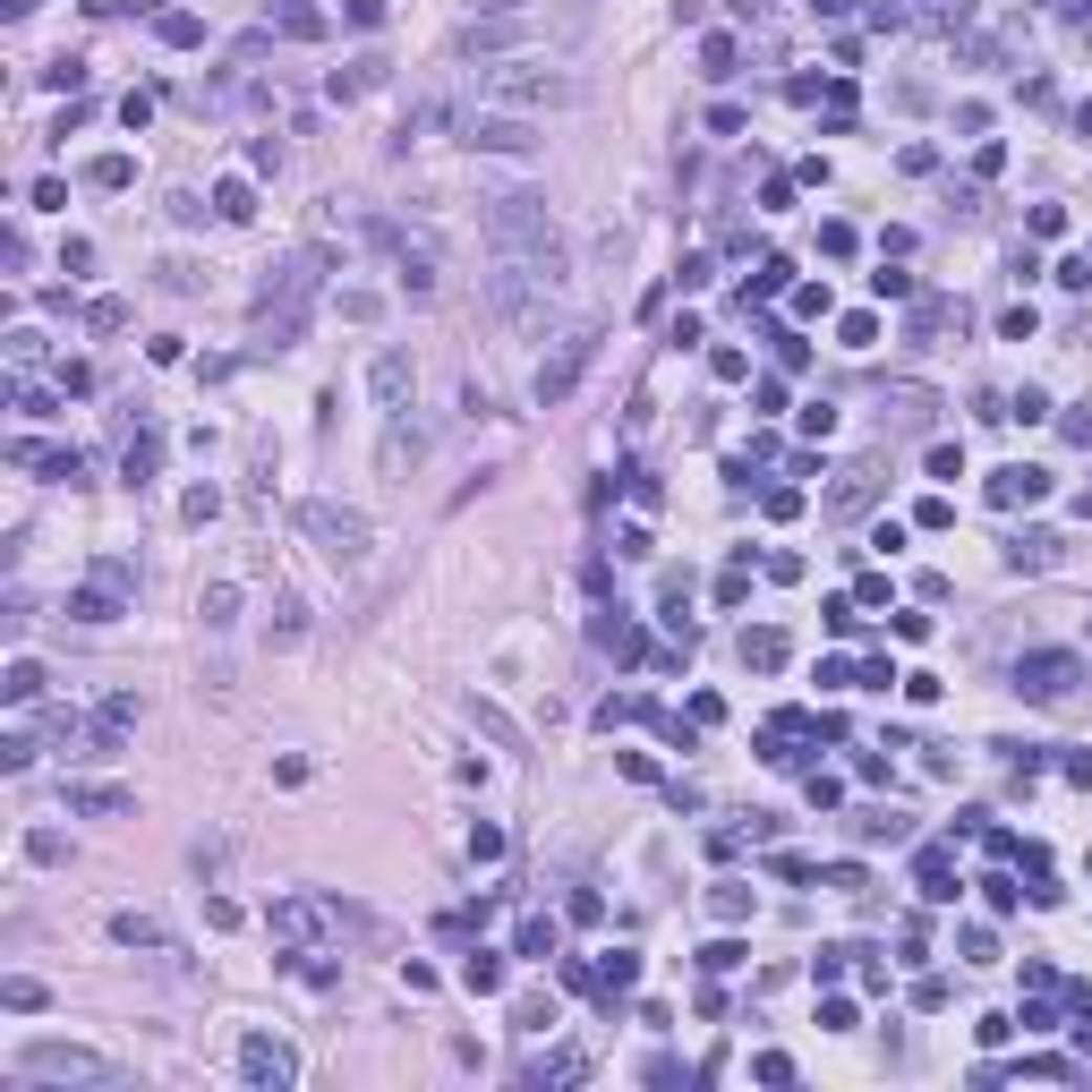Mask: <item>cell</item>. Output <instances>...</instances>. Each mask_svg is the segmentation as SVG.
I'll return each mask as SVG.
<instances>
[{
  "mask_svg": "<svg viewBox=\"0 0 1092 1092\" xmlns=\"http://www.w3.org/2000/svg\"><path fill=\"white\" fill-rule=\"evenodd\" d=\"M120 598H128V590H111L103 572H94L86 590H69V615H78V623H111V615H120Z\"/></svg>",
  "mask_w": 1092,
  "mask_h": 1092,
  "instance_id": "2e32d148",
  "label": "cell"
},
{
  "mask_svg": "<svg viewBox=\"0 0 1092 1092\" xmlns=\"http://www.w3.org/2000/svg\"><path fill=\"white\" fill-rule=\"evenodd\" d=\"M470 862H504V828H495V819L470 828Z\"/></svg>",
  "mask_w": 1092,
  "mask_h": 1092,
  "instance_id": "d6a6232c",
  "label": "cell"
},
{
  "mask_svg": "<svg viewBox=\"0 0 1092 1092\" xmlns=\"http://www.w3.org/2000/svg\"><path fill=\"white\" fill-rule=\"evenodd\" d=\"M231 606H239V590H231V581H214V590H206V606H197V615H206V623H214V631H222V623H231Z\"/></svg>",
  "mask_w": 1092,
  "mask_h": 1092,
  "instance_id": "836d02e7",
  "label": "cell"
},
{
  "mask_svg": "<svg viewBox=\"0 0 1092 1092\" xmlns=\"http://www.w3.org/2000/svg\"><path fill=\"white\" fill-rule=\"evenodd\" d=\"M18 462H26V470H43V478H78V470H86V453H78V444H18Z\"/></svg>",
  "mask_w": 1092,
  "mask_h": 1092,
  "instance_id": "9a60e30c",
  "label": "cell"
},
{
  "mask_svg": "<svg viewBox=\"0 0 1092 1092\" xmlns=\"http://www.w3.org/2000/svg\"><path fill=\"white\" fill-rule=\"evenodd\" d=\"M111 939H120V947H171V930H163L154 914H111Z\"/></svg>",
  "mask_w": 1092,
  "mask_h": 1092,
  "instance_id": "d6986e66",
  "label": "cell"
},
{
  "mask_svg": "<svg viewBox=\"0 0 1092 1092\" xmlns=\"http://www.w3.org/2000/svg\"><path fill=\"white\" fill-rule=\"evenodd\" d=\"M1007 563H1015V572H1050V563H1058V538H1050V530H1024V538H1007Z\"/></svg>",
  "mask_w": 1092,
  "mask_h": 1092,
  "instance_id": "ac0fdd59",
  "label": "cell"
},
{
  "mask_svg": "<svg viewBox=\"0 0 1092 1092\" xmlns=\"http://www.w3.org/2000/svg\"><path fill=\"white\" fill-rule=\"evenodd\" d=\"M154 462H163V435H137V444L120 453V478H128V487H146V478H154Z\"/></svg>",
  "mask_w": 1092,
  "mask_h": 1092,
  "instance_id": "cb8c5ba5",
  "label": "cell"
},
{
  "mask_svg": "<svg viewBox=\"0 0 1092 1092\" xmlns=\"http://www.w3.org/2000/svg\"><path fill=\"white\" fill-rule=\"evenodd\" d=\"M239 1075H248V1084H274V1092H282V1084H291L299 1067H291V1050H282V1042L248 1033V1042H239Z\"/></svg>",
  "mask_w": 1092,
  "mask_h": 1092,
  "instance_id": "9c48e42d",
  "label": "cell"
},
{
  "mask_svg": "<svg viewBox=\"0 0 1092 1092\" xmlns=\"http://www.w3.org/2000/svg\"><path fill=\"white\" fill-rule=\"evenodd\" d=\"M631 982H640V956H631V947H615L606 965H598V990L615 999V990H631Z\"/></svg>",
  "mask_w": 1092,
  "mask_h": 1092,
  "instance_id": "4316f807",
  "label": "cell"
},
{
  "mask_svg": "<svg viewBox=\"0 0 1092 1092\" xmlns=\"http://www.w3.org/2000/svg\"><path fill=\"white\" fill-rule=\"evenodd\" d=\"M811 9H819V18H837V9H845V0H811Z\"/></svg>",
  "mask_w": 1092,
  "mask_h": 1092,
  "instance_id": "bcb514c9",
  "label": "cell"
},
{
  "mask_svg": "<svg viewBox=\"0 0 1092 1092\" xmlns=\"http://www.w3.org/2000/svg\"><path fill=\"white\" fill-rule=\"evenodd\" d=\"M26 1075H35V1084H120L111 1058L69 1050V1042H35V1050H26Z\"/></svg>",
  "mask_w": 1092,
  "mask_h": 1092,
  "instance_id": "277c9868",
  "label": "cell"
},
{
  "mask_svg": "<svg viewBox=\"0 0 1092 1092\" xmlns=\"http://www.w3.org/2000/svg\"><path fill=\"white\" fill-rule=\"evenodd\" d=\"M367 393H376L384 419H402V410H410V359H402V350H384V359L367 367Z\"/></svg>",
  "mask_w": 1092,
  "mask_h": 1092,
  "instance_id": "30bf717a",
  "label": "cell"
},
{
  "mask_svg": "<svg viewBox=\"0 0 1092 1092\" xmlns=\"http://www.w3.org/2000/svg\"><path fill=\"white\" fill-rule=\"evenodd\" d=\"M871 495H879V462H854L837 487H828V512H837V521H854V512H862Z\"/></svg>",
  "mask_w": 1092,
  "mask_h": 1092,
  "instance_id": "8fae6325",
  "label": "cell"
},
{
  "mask_svg": "<svg viewBox=\"0 0 1092 1092\" xmlns=\"http://www.w3.org/2000/svg\"><path fill=\"white\" fill-rule=\"evenodd\" d=\"M384 86V60H350V69H334V94H367Z\"/></svg>",
  "mask_w": 1092,
  "mask_h": 1092,
  "instance_id": "f1b7e54d",
  "label": "cell"
},
{
  "mask_svg": "<svg viewBox=\"0 0 1092 1092\" xmlns=\"http://www.w3.org/2000/svg\"><path fill=\"white\" fill-rule=\"evenodd\" d=\"M137 9H154V0H137Z\"/></svg>",
  "mask_w": 1092,
  "mask_h": 1092,
  "instance_id": "c3c4849f",
  "label": "cell"
},
{
  "mask_svg": "<svg viewBox=\"0 0 1092 1092\" xmlns=\"http://www.w3.org/2000/svg\"><path fill=\"white\" fill-rule=\"evenodd\" d=\"M384 248H393V282L410 299H435V239L427 231H376Z\"/></svg>",
  "mask_w": 1092,
  "mask_h": 1092,
  "instance_id": "8992f818",
  "label": "cell"
},
{
  "mask_svg": "<svg viewBox=\"0 0 1092 1092\" xmlns=\"http://www.w3.org/2000/svg\"><path fill=\"white\" fill-rule=\"evenodd\" d=\"M214 214H222V222H248V214H256V188H248V179H222V188H214Z\"/></svg>",
  "mask_w": 1092,
  "mask_h": 1092,
  "instance_id": "484cf974",
  "label": "cell"
},
{
  "mask_svg": "<svg viewBox=\"0 0 1092 1092\" xmlns=\"http://www.w3.org/2000/svg\"><path fill=\"white\" fill-rule=\"evenodd\" d=\"M0 691H9L18 709H35V700H43V666H35V658H18L9 675H0Z\"/></svg>",
  "mask_w": 1092,
  "mask_h": 1092,
  "instance_id": "d4e9b609",
  "label": "cell"
},
{
  "mask_svg": "<svg viewBox=\"0 0 1092 1092\" xmlns=\"http://www.w3.org/2000/svg\"><path fill=\"white\" fill-rule=\"evenodd\" d=\"M530 0H478V18H521Z\"/></svg>",
  "mask_w": 1092,
  "mask_h": 1092,
  "instance_id": "f6af8a7d",
  "label": "cell"
},
{
  "mask_svg": "<svg viewBox=\"0 0 1092 1092\" xmlns=\"http://www.w3.org/2000/svg\"><path fill=\"white\" fill-rule=\"evenodd\" d=\"M1075 683H1084V658H1067V649H1033V658L1015 666V691H1024V700H1067Z\"/></svg>",
  "mask_w": 1092,
  "mask_h": 1092,
  "instance_id": "52a82bcc",
  "label": "cell"
},
{
  "mask_svg": "<svg viewBox=\"0 0 1092 1092\" xmlns=\"http://www.w3.org/2000/svg\"><path fill=\"white\" fill-rule=\"evenodd\" d=\"M128 179H137V163H128V154H103V163H94V188H128Z\"/></svg>",
  "mask_w": 1092,
  "mask_h": 1092,
  "instance_id": "8d00e7d4",
  "label": "cell"
},
{
  "mask_svg": "<svg viewBox=\"0 0 1092 1092\" xmlns=\"http://www.w3.org/2000/svg\"><path fill=\"white\" fill-rule=\"evenodd\" d=\"M854 837H871V845H896V837H905V811H871V819H854Z\"/></svg>",
  "mask_w": 1092,
  "mask_h": 1092,
  "instance_id": "f546056e",
  "label": "cell"
},
{
  "mask_svg": "<svg viewBox=\"0 0 1092 1092\" xmlns=\"http://www.w3.org/2000/svg\"><path fill=\"white\" fill-rule=\"evenodd\" d=\"M512 1024H521V1033H547L555 1007H547V999H521V1007H512Z\"/></svg>",
  "mask_w": 1092,
  "mask_h": 1092,
  "instance_id": "f35d334b",
  "label": "cell"
},
{
  "mask_svg": "<svg viewBox=\"0 0 1092 1092\" xmlns=\"http://www.w3.org/2000/svg\"><path fill=\"white\" fill-rule=\"evenodd\" d=\"M462 982H470V990H504V956H487V947H478L470 965H462Z\"/></svg>",
  "mask_w": 1092,
  "mask_h": 1092,
  "instance_id": "4dcf8cb0",
  "label": "cell"
},
{
  "mask_svg": "<svg viewBox=\"0 0 1092 1092\" xmlns=\"http://www.w3.org/2000/svg\"><path fill=\"white\" fill-rule=\"evenodd\" d=\"M598 359V334L581 325V334H563L555 342V359H538V402L555 410V402H572V384H581V367Z\"/></svg>",
  "mask_w": 1092,
  "mask_h": 1092,
  "instance_id": "5b68a950",
  "label": "cell"
},
{
  "mask_svg": "<svg viewBox=\"0 0 1092 1092\" xmlns=\"http://www.w3.org/2000/svg\"><path fill=\"white\" fill-rule=\"evenodd\" d=\"M478 94H487V111H555V103H572L581 86H572L563 69H547V60H495V69L478 78Z\"/></svg>",
  "mask_w": 1092,
  "mask_h": 1092,
  "instance_id": "6da1fadb",
  "label": "cell"
},
{
  "mask_svg": "<svg viewBox=\"0 0 1092 1092\" xmlns=\"http://www.w3.org/2000/svg\"><path fill=\"white\" fill-rule=\"evenodd\" d=\"M930 478H965V444H930Z\"/></svg>",
  "mask_w": 1092,
  "mask_h": 1092,
  "instance_id": "74e56055",
  "label": "cell"
},
{
  "mask_svg": "<svg viewBox=\"0 0 1092 1092\" xmlns=\"http://www.w3.org/2000/svg\"><path fill=\"white\" fill-rule=\"evenodd\" d=\"M274 35H291V43H316V35H325V18H316L307 0H282V9H274Z\"/></svg>",
  "mask_w": 1092,
  "mask_h": 1092,
  "instance_id": "7402d4cb",
  "label": "cell"
},
{
  "mask_svg": "<svg viewBox=\"0 0 1092 1092\" xmlns=\"http://www.w3.org/2000/svg\"><path fill=\"white\" fill-rule=\"evenodd\" d=\"M137 794L128 786H69V811H94V819H111V811H128Z\"/></svg>",
  "mask_w": 1092,
  "mask_h": 1092,
  "instance_id": "44dd1931",
  "label": "cell"
},
{
  "mask_svg": "<svg viewBox=\"0 0 1092 1092\" xmlns=\"http://www.w3.org/2000/svg\"><path fill=\"white\" fill-rule=\"evenodd\" d=\"M709 905H718V922H743V914H751V887H743V879H718Z\"/></svg>",
  "mask_w": 1092,
  "mask_h": 1092,
  "instance_id": "83f0119b",
  "label": "cell"
},
{
  "mask_svg": "<svg viewBox=\"0 0 1092 1092\" xmlns=\"http://www.w3.org/2000/svg\"><path fill=\"white\" fill-rule=\"evenodd\" d=\"M1042 495H1050V470H1033V462H1015V470L990 478V504H1042Z\"/></svg>",
  "mask_w": 1092,
  "mask_h": 1092,
  "instance_id": "7c38bea8",
  "label": "cell"
},
{
  "mask_svg": "<svg viewBox=\"0 0 1092 1092\" xmlns=\"http://www.w3.org/2000/svg\"><path fill=\"white\" fill-rule=\"evenodd\" d=\"M512 947H521V956H530V965H547V956H555V947H563V930H555V922H547V914H530V922H521V930H512Z\"/></svg>",
  "mask_w": 1092,
  "mask_h": 1092,
  "instance_id": "ffe728a7",
  "label": "cell"
},
{
  "mask_svg": "<svg viewBox=\"0 0 1092 1092\" xmlns=\"http://www.w3.org/2000/svg\"><path fill=\"white\" fill-rule=\"evenodd\" d=\"M163 43H179V51H188V43H206V18H188V9L163 18Z\"/></svg>",
  "mask_w": 1092,
  "mask_h": 1092,
  "instance_id": "d590c367",
  "label": "cell"
},
{
  "mask_svg": "<svg viewBox=\"0 0 1092 1092\" xmlns=\"http://www.w3.org/2000/svg\"><path fill=\"white\" fill-rule=\"evenodd\" d=\"M786 282H794V265H786V256H759V274H751V291L768 299V291H786Z\"/></svg>",
  "mask_w": 1092,
  "mask_h": 1092,
  "instance_id": "e575fe53",
  "label": "cell"
},
{
  "mask_svg": "<svg viewBox=\"0 0 1092 1092\" xmlns=\"http://www.w3.org/2000/svg\"><path fill=\"white\" fill-rule=\"evenodd\" d=\"M879 342V316H845V350H871Z\"/></svg>",
  "mask_w": 1092,
  "mask_h": 1092,
  "instance_id": "60d3db41",
  "label": "cell"
},
{
  "mask_svg": "<svg viewBox=\"0 0 1092 1092\" xmlns=\"http://www.w3.org/2000/svg\"><path fill=\"white\" fill-rule=\"evenodd\" d=\"M871 291H879V299H914V274H887V265H879V274H871Z\"/></svg>",
  "mask_w": 1092,
  "mask_h": 1092,
  "instance_id": "7bdbcfd3",
  "label": "cell"
},
{
  "mask_svg": "<svg viewBox=\"0 0 1092 1092\" xmlns=\"http://www.w3.org/2000/svg\"><path fill=\"white\" fill-rule=\"evenodd\" d=\"M299 631H307V606L282 590V598H274V640H299Z\"/></svg>",
  "mask_w": 1092,
  "mask_h": 1092,
  "instance_id": "1f68e13d",
  "label": "cell"
},
{
  "mask_svg": "<svg viewBox=\"0 0 1092 1092\" xmlns=\"http://www.w3.org/2000/svg\"><path fill=\"white\" fill-rule=\"evenodd\" d=\"M734 649H743V666H751V675H777V666H786V631H777V623H759V631H743V640H734Z\"/></svg>",
  "mask_w": 1092,
  "mask_h": 1092,
  "instance_id": "5bb4252c",
  "label": "cell"
},
{
  "mask_svg": "<svg viewBox=\"0 0 1092 1092\" xmlns=\"http://www.w3.org/2000/svg\"><path fill=\"white\" fill-rule=\"evenodd\" d=\"M265 922H274V939H291V947H299L316 922H325V905H316V896H291V905H274Z\"/></svg>",
  "mask_w": 1092,
  "mask_h": 1092,
  "instance_id": "e0dca14e",
  "label": "cell"
},
{
  "mask_svg": "<svg viewBox=\"0 0 1092 1092\" xmlns=\"http://www.w3.org/2000/svg\"><path fill=\"white\" fill-rule=\"evenodd\" d=\"M307 299H316V256H299V265H282V282H265V299H256V334L282 350V342L299 334Z\"/></svg>",
  "mask_w": 1092,
  "mask_h": 1092,
  "instance_id": "3957f363",
  "label": "cell"
},
{
  "mask_svg": "<svg viewBox=\"0 0 1092 1092\" xmlns=\"http://www.w3.org/2000/svg\"><path fill=\"white\" fill-rule=\"evenodd\" d=\"M350 26H384V0H350Z\"/></svg>",
  "mask_w": 1092,
  "mask_h": 1092,
  "instance_id": "ee69618b",
  "label": "cell"
},
{
  "mask_svg": "<svg viewBox=\"0 0 1092 1092\" xmlns=\"http://www.w3.org/2000/svg\"><path fill=\"white\" fill-rule=\"evenodd\" d=\"M751 1075H759V1084H794V1058H786V1050H768V1058H759Z\"/></svg>",
  "mask_w": 1092,
  "mask_h": 1092,
  "instance_id": "b9f144b4",
  "label": "cell"
},
{
  "mask_svg": "<svg viewBox=\"0 0 1092 1092\" xmlns=\"http://www.w3.org/2000/svg\"><path fill=\"white\" fill-rule=\"evenodd\" d=\"M9 9H35V0H9Z\"/></svg>",
  "mask_w": 1092,
  "mask_h": 1092,
  "instance_id": "7dc6e473",
  "label": "cell"
},
{
  "mask_svg": "<svg viewBox=\"0 0 1092 1092\" xmlns=\"http://www.w3.org/2000/svg\"><path fill=\"white\" fill-rule=\"evenodd\" d=\"M700 965H709V973H734V965H743V939H718L709 956H700Z\"/></svg>",
  "mask_w": 1092,
  "mask_h": 1092,
  "instance_id": "ab89813d",
  "label": "cell"
},
{
  "mask_svg": "<svg viewBox=\"0 0 1092 1092\" xmlns=\"http://www.w3.org/2000/svg\"><path fill=\"white\" fill-rule=\"evenodd\" d=\"M470 146H478V154H530L538 128H530L521 111H478V120H470Z\"/></svg>",
  "mask_w": 1092,
  "mask_h": 1092,
  "instance_id": "ba28073f",
  "label": "cell"
},
{
  "mask_svg": "<svg viewBox=\"0 0 1092 1092\" xmlns=\"http://www.w3.org/2000/svg\"><path fill=\"white\" fill-rule=\"evenodd\" d=\"M879 410H887L896 427H930V419H939V393H930V384H896Z\"/></svg>",
  "mask_w": 1092,
  "mask_h": 1092,
  "instance_id": "4fadbf2b",
  "label": "cell"
},
{
  "mask_svg": "<svg viewBox=\"0 0 1092 1092\" xmlns=\"http://www.w3.org/2000/svg\"><path fill=\"white\" fill-rule=\"evenodd\" d=\"M914 871H922V896H930V905H947V896H956V862H947L939 845H930V854H922Z\"/></svg>",
  "mask_w": 1092,
  "mask_h": 1092,
  "instance_id": "603a6c76",
  "label": "cell"
},
{
  "mask_svg": "<svg viewBox=\"0 0 1092 1092\" xmlns=\"http://www.w3.org/2000/svg\"><path fill=\"white\" fill-rule=\"evenodd\" d=\"M299 530L316 538V555H325L334 572H367V555H376V530L359 521V512H342V504H299Z\"/></svg>",
  "mask_w": 1092,
  "mask_h": 1092,
  "instance_id": "7a4b0ae2",
  "label": "cell"
}]
</instances>
